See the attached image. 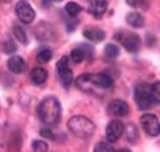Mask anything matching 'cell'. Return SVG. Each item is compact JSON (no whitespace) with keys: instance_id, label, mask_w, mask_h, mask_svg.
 <instances>
[{"instance_id":"22","label":"cell","mask_w":160,"mask_h":152,"mask_svg":"<svg viewBox=\"0 0 160 152\" xmlns=\"http://www.w3.org/2000/svg\"><path fill=\"white\" fill-rule=\"evenodd\" d=\"M151 97L154 102L160 104V81L155 82L151 86Z\"/></svg>"},{"instance_id":"12","label":"cell","mask_w":160,"mask_h":152,"mask_svg":"<svg viewBox=\"0 0 160 152\" xmlns=\"http://www.w3.org/2000/svg\"><path fill=\"white\" fill-rule=\"evenodd\" d=\"M8 68L12 73L14 74H22L26 68H27V64H26L24 59L22 56H18V55H14V56H10L8 60Z\"/></svg>"},{"instance_id":"13","label":"cell","mask_w":160,"mask_h":152,"mask_svg":"<svg viewBox=\"0 0 160 152\" xmlns=\"http://www.w3.org/2000/svg\"><path fill=\"white\" fill-rule=\"evenodd\" d=\"M83 37L92 41V42H101V41L105 38V32L101 28L91 27V28H86L83 31Z\"/></svg>"},{"instance_id":"1","label":"cell","mask_w":160,"mask_h":152,"mask_svg":"<svg viewBox=\"0 0 160 152\" xmlns=\"http://www.w3.org/2000/svg\"><path fill=\"white\" fill-rule=\"evenodd\" d=\"M77 87L91 95H98L99 92H105L113 86V79L105 73H88L81 74L76 81Z\"/></svg>"},{"instance_id":"6","label":"cell","mask_w":160,"mask_h":152,"mask_svg":"<svg viewBox=\"0 0 160 152\" xmlns=\"http://www.w3.org/2000/svg\"><path fill=\"white\" fill-rule=\"evenodd\" d=\"M140 123L142 129L150 137H156L160 134V121L154 114H143L140 118Z\"/></svg>"},{"instance_id":"17","label":"cell","mask_w":160,"mask_h":152,"mask_svg":"<svg viewBox=\"0 0 160 152\" xmlns=\"http://www.w3.org/2000/svg\"><path fill=\"white\" fill-rule=\"evenodd\" d=\"M51 58H52L51 50L45 49V50H41V51L37 54L36 60H37V63H40V64H46V63H49V61L51 60Z\"/></svg>"},{"instance_id":"3","label":"cell","mask_w":160,"mask_h":152,"mask_svg":"<svg viewBox=\"0 0 160 152\" xmlns=\"http://www.w3.org/2000/svg\"><path fill=\"white\" fill-rule=\"evenodd\" d=\"M68 128L69 130L78 138H82V140H88L94 135L95 133V124L92 123L88 118L82 116V115H77L69 119L68 121Z\"/></svg>"},{"instance_id":"20","label":"cell","mask_w":160,"mask_h":152,"mask_svg":"<svg viewBox=\"0 0 160 152\" xmlns=\"http://www.w3.org/2000/svg\"><path fill=\"white\" fill-rule=\"evenodd\" d=\"M115 151L117 150H114V147L109 142H99L94 148V152H115Z\"/></svg>"},{"instance_id":"23","label":"cell","mask_w":160,"mask_h":152,"mask_svg":"<svg viewBox=\"0 0 160 152\" xmlns=\"http://www.w3.org/2000/svg\"><path fill=\"white\" fill-rule=\"evenodd\" d=\"M32 150H33V152H48L49 146L44 141H33L32 142Z\"/></svg>"},{"instance_id":"16","label":"cell","mask_w":160,"mask_h":152,"mask_svg":"<svg viewBox=\"0 0 160 152\" xmlns=\"http://www.w3.org/2000/svg\"><path fill=\"white\" fill-rule=\"evenodd\" d=\"M64 9H65V12L68 13V14H69L71 17H76V16H78L79 13H81V10H82L81 5L77 4V3H74V2H69V3H67Z\"/></svg>"},{"instance_id":"4","label":"cell","mask_w":160,"mask_h":152,"mask_svg":"<svg viewBox=\"0 0 160 152\" xmlns=\"http://www.w3.org/2000/svg\"><path fill=\"white\" fill-rule=\"evenodd\" d=\"M114 38L129 52H137L140 50L141 40H140V36L135 32L119 31L114 35Z\"/></svg>"},{"instance_id":"2","label":"cell","mask_w":160,"mask_h":152,"mask_svg":"<svg viewBox=\"0 0 160 152\" xmlns=\"http://www.w3.org/2000/svg\"><path fill=\"white\" fill-rule=\"evenodd\" d=\"M37 113H38L40 120L44 124H46V125L58 124L62 116V106L59 100L57 97H52V96L44 99L38 105Z\"/></svg>"},{"instance_id":"7","label":"cell","mask_w":160,"mask_h":152,"mask_svg":"<svg viewBox=\"0 0 160 152\" xmlns=\"http://www.w3.org/2000/svg\"><path fill=\"white\" fill-rule=\"evenodd\" d=\"M57 71H58V74L62 79V83L68 87L72 82H73V72L71 71L69 68V60L67 56H62L58 63H57Z\"/></svg>"},{"instance_id":"15","label":"cell","mask_w":160,"mask_h":152,"mask_svg":"<svg viewBox=\"0 0 160 152\" xmlns=\"http://www.w3.org/2000/svg\"><path fill=\"white\" fill-rule=\"evenodd\" d=\"M127 23L133 27V28H141V27L145 24V19L143 16L138 12H131L127 16Z\"/></svg>"},{"instance_id":"9","label":"cell","mask_w":160,"mask_h":152,"mask_svg":"<svg viewBox=\"0 0 160 152\" xmlns=\"http://www.w3.org/2000/svg\"><path fill=\"white\" fill-rule=\"evenodd\" d=\"M124 124L121 120H112L106 127V138L109 142H117L124 133Z\"/></svg>"},{"instance_id":"21","label":"cell","mask_w":160,"mask_h":152,"mask_svg":"<svg viewBox=\"0 0 160 152\" xmlns=\"http://www.w3.org/2000/svg\"><path fill=\"white\" fill-rule=\"evenodd\" d=\"M105 55L108 58H112V59L117 58L119 55V47L114 44H108L105 46Z\"/></svg>"},{"instance_id":"8","label":"cell","mask_w":160,"mask_h":152,"mask_svg":"<svg viewBox=\"0 0 160 152\" xmlns=\"http://www.w3.org/2000/svg\"><path fill=\"white\" fill-rule=\"evenodd\" d=\"M16 14H17L18 19L26 24L32 23L35 17H36V13H35L33 8L27 2H24V0H22V2H19L16 5Z\"/></svg>"},{"instance_id":"14","label":"cell","mask_w":160,"mask_h":152,"mask_svg":"<svg viewBox=\"0 0 160 152\" xmlns=\"http://www.w3.org/2000/svg\"><path fill=\"white\" fill-rule=\"evenodd\" d=\"M30 78H31L33 85L40 86V85L45 83V81L48 79V72L44 68H35L30 73Z\"/></svg>"},{"instance_id":"24","label":"cell","mask_w":160,"mask_h":152,"mask_svg":"<svg viewBox=\"0 0 160 152\" xmlns=\"http://www.w3.org/2000/svg\"><path fill=\"white\" fill-rule=\"evenodd\" d=\"M138 137V133H137V128L133 125V124H129L128 128H127V140L131 141V142H135Z\"/></svg>"},{"instance_id":"19","label":"cell","mask_w":160,"mask_h":152,"mask_svg":"<svg viewBox=\"0 0 160 152\" xmlns=\"http://www.w3.org/2000/svg\"><path fill=\"white\" fill-rule=\"evenodd\" d=\"M13 33H14V36H16V38L19 41V42H22V44H26L27 42V35H26V31L22 28L21 26H14L13 27Z\"/></svg>"},{"instance_id":"28","label":"cell","mask_w":160,"mask_h":152,"mask_svg":"<svg viewBox=\"0 0 160 152\" xmlns=\"http://www.w3.org/2000/svg\"><path fill=\"white\" fill-rule=\"evenodd\" d=\"M115 152H132V151L128 150V148H121V150H117Z\"/></svg>"},{"instance_id":"27","label":"cell","mask_w":160,"mask_h":152,"mask_svg":"<svg viewBox=\"0 0 160 152\" xmlns=\"http://www.w3.org/2000/svg\"><path fill=\"white\" fill-rule=\"evenodd\" d=\"M40 134H41L44 138H46V140H49V141H52L55 138L54 134H52V132L50 129H48V128H42L41 130H40Z\"/></svg>"},{"instance_id":"25","label":"cell","mask_w":160,"mask_h":152,"mask_svg":"<svg viewBox=\"0 0 160 152\" xmlns=\"http://www.w3.org/2000/svg\"><path fill=\"white\" fill-rule=\"evenodd\" d=\"M127 4L133 8H148V0H126Z\"/></svg>"},{"instance_id":"18","label":"cell","mask_w":160,"mask_h":152,"mask_svg":"<svg viewBox=\"0 0 160 152\" xmlns=\"http://www.w3.org/2000/svg\"><path fill=\"white\" fill-rule=\"evenodd\" d=\"M85 58H86V52H85L81 47H76V49H73L72 52H71V59H72L76 64H79L82 60H85Z\"/></svg>"},{"instance_id":"5","label":"cell","mask_w":160,"mask_h":152,"mask_svg":"<svg viewBox=\"0 0 160 152\" xmlns=\"http://www.w3.org/2000/svg\"><path fill=\"white\" fill-rule=\"evenodd\" d=\"M135 101L140 110H148L152 105V97H151V86L141 83L136 86L135 88Z\"/></svg>"},{"instance_id":"11","label":"cell","mask_w":160,"mask_h":152,"mask_svg":"<svg viewBox=\"0 0 160 152\" xmlns=\"http://www.w3.org/2000/svg\"><path fill=\"white\" fill-rule=\"evenodd\" d=\"M108 10V0H90L88 12L95 18H100Z\"/></svg>"},{"instance_id":"10","label":"cell","mask_w":160,"mask_h":152,"mask_svg":"<svg viewBox=\"0 0 160 152\" xmlns=\"http://www.w3.org/2000/svg\"><path fill=\"white\" fill-rule=\"evenodd\" d=\"M108 111L114 116H126L129 113V106L123 100H113L108 106Z\"/></svg>"},{"instance_id":"29","label":"cell","mask_w":160,"mask_h":152,"mask_svg":"<svg viewBox=\"0 0 160 152\" xmlns=\"http://www.w3.org/2000/svg\"><path fill=\"white\" fill-rule=\"evenodd\" d=\"M3 2H5V3H10L12 0H3Z\"/></svg>"},{"instance_id":"26","label":"cell","mask_w":160,"mask_h":152,"mask_svg":"<svg viewBox=\"0 0 160 152\" xmlns=\"http://www.w3.org/2000/svg\"><path fill=\"white\" fill-rule=\"evenodd\" d=\"M13 51H16V45L12 42L10 40H7L5 44H4V52L7 54H12Z\"/></svg>"}]
</instances>
